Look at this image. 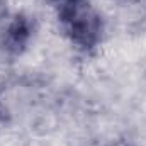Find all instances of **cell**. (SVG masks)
<instances>
[{"mask_svg":"<svg viewBox=\"0 0 146 146\" xmlns=\"http://www.w3.org/2000/svg\"><path fill=\"white\" fill-rule=\"evenodd\" d=\"M63 2H68V0H63Z\"/></svg>","mask_w":146,"mask_h":146,"instance_id":"cell-3","label":"cell"},{"mask_svg":"<svg viewBox=\"0 0 146 146\" xmlns=\"http://www.w3.org/2000/svg\"><path fill=\"white\" fill-rule=\"evenodd\" d=\"M33 37V22L29 17L19 14L10 19L0 34V48L9 56H21Z\"/></svg>","mask_w":146,"mask_h":146,"instance_id":"cell-2","label":"cell"},{"mask_svg":"<svg viewBox=\"0 0 146 146\" xmlns=\"http://www.w3.org/2000/svg\"><path fill=\"white\" fill-rule=\"evenodd\" d=\"M58 19L65 36L82 51H92L102 41V19L88 3L80 0L63 2Z\"/></svg>","mask_w":146,"mask_h":146,"instance_id":"cell-1","label":"cell"}]
</instances>
